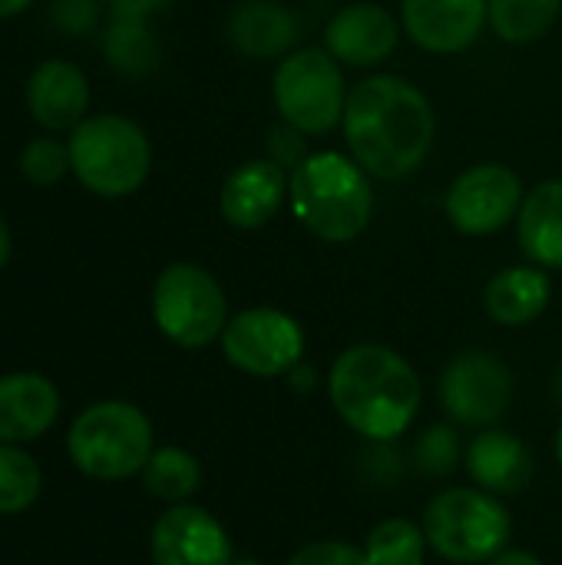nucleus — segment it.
<instances>
[{"label": "nucleus", "mask_w": 562, "mask_h": 565, "mask_svg": "<svg viewBox=\"0 0 562 565\" xmlns=\"http://www.w3.org/2000/svg\"><path fill=\"white\" fill-rule=\"evenodd\" d=\"M73 463L96 480H123L139 473L152 457V427L146 414L123 401L86 407L70 430Z\"/></svg>", "instance_id": "obj_5"}, {"label": "nucleus", "mask_w": 562, "mask_h": 565, "mask_svg": "<svg viewBox=\"0 0 562 565\" xmlns=\"http://www.w3.org/2000/svg\"><path fill=\"white\" fill-rule=\"evenodd\" d=\"M556 457H560V463H562V424H560V434H556Z\"/></svg>", "instance_id": "obj_36"}, {"label": "nucleus", "mask_w": 562, "mask_h": 565, "mask_svg": "<svg viewBox=\"0 0 562 565\" xmlns=\"http://www.w3.org/2000/svg\"><path fill=\"white\" fill-rule=\"evenodd\" d=\"M298 129H291L288 122L282 126V129H275L272 132V159L275 162H291V166H298L301 159H305V149H301V142H298V136H295Z\"/></svg>", "instance_id": "obj_31"}, {"label": "nucleus", "mask_w": 562, "mask_h": 565, "mask_svg": "<svg viewBox=\"0 0 562 565\" xmlns=\"http://www.w3.org/2000/svg\"><path fill=\"white\" fill-rule=\"evenodd\" d=\"M60 414L56 387L40 374L0 377V444L40 437Z\"/></svg>", "instance_id": "obj_17"}, {"label": "nucleus", "mask_w": 562, "mask_h": 565, "mask_svg": "<svg viewBox=\"0 0 562 565\" xmlns=\"http://www.w3.org/2000/svg\"><path fill=\"white\" fill-rule=\"evenodd\" d=\"M20 169L33 185H56L70 166V146L56 142L53 136H40L33 142H26L23 156H20Z\"/></svg>", "instance_id": "obj_27"}, {"label": "nucleus", "mask_w": 562, "mask_h": 565, "mask_svg": "<svg viewBox=\"0 0 562 565\" xmlns=\"http://www.w3.org/2000/svg\"><path fill=\"white\" fill-rule=\"evenodd\" d=\"M93 17H96V10H93L89 0H60L56 3V23H63L73 33L89 30L93 26Z\"/></svg>", "instance_id": "obj_30"}, {"label": "nucleus", "mask_w": 562, "mask_h": 565, "mask_svg": "<svg viewBox=\"0 0 562 565\" xmlns=\"http://www.w3.org/2000/svg\"><path fill=\"white\" fill-rule=\"evenodd\" d=\"M328 394L338 417L378 444L401 437L421 411L417 371L381 344L348 348L328 374Z\"/></svg>", "instance_id": "obj_2"}, {"label": "nucleus", "mask_w": 562, "mask_h": 565, "mask_svg": "<svg viewBox=\"0 0 562 565\" xmlns=\"http://www.w3.org/2000/svg\"><path fill=\"white\" fill-rule=\"evenodd\" d=\"M109 3H113V13H123V17H146L166 7V0H109Z\"/></svg>", "instance_id": "obj_32"}, {"label": "nucleus", "mask_w": 562, "mask_h": 565, "mask_svg": "<svg viewBox=\"0 0 562 565\" xmlns=\"http://www.w3.org/2000/svg\"><path fill=\"white\" fill-rule=\"evenodd\" d=\"M457 454H460V447H457V437H454L450 427H431V430L417 440V447H414L417 467H421L424 473H431V477L450 473V470L457 467Z\"/></svg>", "instance_id": "obj_28"}, {"label": "nucleus", "mask_w": 562, "mask_h": 565, "mask_svg": "<svg viewBox=\"0 0 562 565\" xmlns=\"http://www.w3.org/2000/svg\"><path fill=\"white\" fill-rule=\"evenodd\" d=\"M295 218L321 242H354L374 212L368 172L341 152H308L288 175Z\"/></svg>", "instance_id": "obj_3"}, {"label": "nucleus", "mask_w": 562, "mask_h": 565, "mask_svg": "<svg viewBox=\"0 0 562 565\" xmlns=\"http://www.w3.org/2000/svg\"><path fill=\"white\" fill-rule=\"evenodd\" d=\"M487 23V0H404V30L427 53L467 50Z\"/></svg>", "instance_id": "obj_13"}, {"label": "nucleus", "mask_w": 562, "mask_h": 565, "mask_svg": "<svg viewBox=\"0 0 562 565\" xmlns=\"http://www.w3.org/2000/svg\"><path fill=\"white\" fill-rule=\"evenodd\" d=\"M427 533L411 520H388L371 530L364 556L371 565H424Z\"/></svg>", "instance_id": "obj_23"}, {"label": "nucleus", "mask_w": 562, "mask_h": 565, "mask_svg": "<svg viewBox=\"0 0 562 565\" xmlns=\"http://www.w3.org/2000/svg\"><path fill=\"white\" fill-rule=\"evenodd\" d=\"M232 565H262V563H255V559H238V563H232Z\"/></svg>", "instance_id": "obj_37"}, {"label": "nucleus", "mask_w": 562, "mask_h": 565, "mask_svg": "<svg viewBox=\"0 0 562 565\" xmlns=\"http://www.w3.org/2000/svg\"><path fill=\"white\" fill-rule=\"evenodd\" d=\"M142 477H146L149 493H156L162 500H185L199 490L202 470L192 454H185L179 447H166L149 457V463L142 467Z\"/></svg>", "instance_id": "obj_24"}, {"label": "nucleus", "mask_w": 562, "mask_h": 565, "mask_svg": "<svg viewBox=\"0 0 562 565\" xmlns=\"http://www.w3.org/2000/svg\"><path fill=\"white\" fill-rule=\"evenodd\" d=\"M152 318L179 348H205L222 338L229 305L219 281L199 265H169L152 288Z\"/></svg>", "instance_id": "obj_8"}, {"label": "nucleus", "mask_w": 562, "mask_h": 565, "mask_svg": "<svg viewBox=\"0 0 562 565\" xmlns=\"http://www.w3.org/2000/svg\"><path fill=\"white\" fill-rule=\"evenodd\" d=\"M288 195L285 166L275 159H252L242 162L222 185L219 209L222 218L235 228H262L272 222Z\"/></svg>", "instance_id": "obj_15"}, {"label": "nucleus", "mask_w": 562, "mask_h": 565, "mask_svg": "<svg viewBox=\"0 0 562 565\" xmlns=\"http://www.w3.org/2000/svg\"><path fill=\"white\" fill-rule=\"evenodd\" d=\"M26 106L43 129H76L89 106V83L79 66L66 60H46L26 83Z\"/></svg>", "instance_id": "obj_16"}, {"label": "nucleus", "mask_w": 562, "mask_h": 565, "mask_svg": "<svg viewBox=\"0 0 562 565\" xmlns=\"http://www.w3.org/2000/svg\"><path fill=\"white\" fill-rule=\"evenodd\" d=\"M523 205V182L513 169L500 162H484L467 169L447 192L444 212L464 235H494Z\"/></svg>", "instance_id": "obj_10"}, {"label": "nucleus", "mask_w": 562, "mask_h": 565, "mask_svg": "<svg viewBox=\"0 0 562 565\" xmlns=\"http://www.w3.org/2000/svg\"><path fill=\"white\" fill-rule=\"evenodd\" d=\"M444 411L464 427L497 424L513 401V377L503 361L484 351L460 354L441 377Z\"/></svg>", "instance_id": "obj_11"}, {"label": "nucleus", "mask_w": 562, "mask_h": 565, "mask_svg": "<svg viewBox=\"0 0 562 565\" xmlns=\"http://www.w3.org/2000/svg\"><path fill=\"white\" fill-rule=\"evenodd\" d=\"M397 20L381 3H351L325 30V50L348 66H378L397 46Z\"/></svg>", "instance_id": "obj_14"}, {"label": "nucleus", "mask_w": 562, "mask_h": 565, "mask_svg": "<svg viewBox=\"0 0 562 565\" xmlns=\"http://www.w3.org/2000/svg\"><path fill=\"white\" fill-rule=\"evenodd\" d=\"M229 40L245 56L268 60V56H282V53L291 50V43L298 40V23L282 3L248 0L232 13Z\"/></svg>", "instance_id": "obj_20"}, {"label": "nucleus", "mask_w": 562, "mask_h": 565, "mask_svg": "<svg viewBox=\"0 0 562 565\" xmlns=\"http://www.w3.org/2000/svg\"><path fill=\"white\" fill-rule=\"evenodd\" d=\"M272 93L282 119L305 136H325L344 119V76L328 50L308 46L288 53L275 70Z\"/></svg>", "instance_id": "obj_7"}, {"label": "nucleus", "mask_w": 562, "mask_h": 565, "mask_svg": "<svg viewBox=\"0 0 562 565\" xmlns=\"http://www.w3.org/2000/svg\"><path fill=\"white\" fill-rule=\"evenodd\" d=\"M494 565H543L533 553H523V550H507V553H500Z\"/></svg>", "instance_id": "obj_33"}, {"label": "nucleus", "mask_w": 562, "mask_h": 565, "mask_svg": "<svg viewBox=\"0 0 562 565\" xmlns=\"http://www.w3.org/2000/svg\"><path fill=\"white\" fill-rule=\"evenodd\" d=\"M222 351L229 364L252 377H278L301 364L305 334L298 321L278 308H248L225 324Z\"/></svg>", "instance_id": "obj_9"}, {"label": "nucleus", "mask_w": 562, "mask_h": 565, "mask_svg": "<svg viewBox=\"0 0 562 565\" xmlns=\"http://www.w3.org/2000/svg\"><path fill=\"white\" fill-rule=\"evenodd\" d=\"M562 0H487V20L507 43H533L560 17Z\"/></svg>", "instance_id": "obj_22"}, {"label": "nucleus", "mask_w": 562, "mask_h": 565, "mask_svg": "<svg viewBox=\"0 0 562 565\" xmlns=\"http://www.w3.org/2000/svg\"><path fill=\"white\" fill-rule=\"evenodd\" d=\"M288 565H371L368 563V556H364V550H354V546H348V543H335V540H328V543H311V546H305V550H298Z\"/></svg>", "instance_id": "obj_29"}, {"label": "nucleus", "mask_w": 562, "mask_h": 565, "mask_svg": "<svg viewBox=\"0 0 562 565\" xmlns=\"http://www.w3.org/2000/svg\"><path fill=\"white\" fill-rule=\"evenodd\" d=\"M40 497V467L30 454L0 444V513H23Z\"/></svg>", "instance_id": "obj_25"}, {"label": "nucleus", "mask_w": 562, "mask_h": 565, "mask_svg": "<svg viewBox=\"0 0 562 565\" xmlns=\"http://www.w3.org/2000/svg\"><path fill=\"white\" fill-rule=\"evenodd\" d=\"M341 129L354 162L368 175L404 179L431 152L434 109L414 83L371 76L348 93Z\"/></svg>", "instance_id": "obj_1"}, {"label": "nucleus", "mask_w": 562, "mask_h": 565, "mask_svg": "<svg viewBox=\"0 0 562 565\" xmlns=\"http://www.w3.org/2000/svg\"><path fill=\"white\" fill-rule=\"evenodd\" d=\"M550 278L533 268V265H517V268H503L500 275L490 278L487 285V311L497 324H530L537 321L547 305H550Z\"/></svg>", "instance_id": "obj_21"}, {"label": "nucleus", "mask_w": 562, "mask_h": 565, "mask_svg": "<svg viewBox=\"0 0 562 565\" xmlns=\"http://www.w3.org/2000/svg\"><path fill=\"white\" fill-rule=\"evenodd\" d=\"M70 166L89 192L119 199L146 182L152 146L132 119L93 116L70 132Z\"/></svg>", "instance_id": "obj_4"}, {"label": "nucleus", "mask_w": 562, "mask_h": 565, "mask_svg": "<svg viewBox=\"0 0 562 565\" xmlns=\"http://www.w3.org/2000/svg\"><path fill=\"white\" fill-rule=\"evenodd\" d=\"M517 225L530 262L543 268H562V179H547L530 195H523Z\"/></svg>", "instance_id": "obj_19"}, {"label": "nucleus", "mask_w": 562, "mask_h": 565, "mask_svg": "<svg viewBox=\"0 0 562 565\" xmlns=\"http://www.w3.org/2000/svg\"><path fill=\"white\" fill-rule=\"evenodd\" d=\"M10 248H13V242H10V228H7V222H3V215H0V268L10 262Z\"/></svg>", "instance_id": "obj_34"}, {"label": "nucleus", "mask_w": 562, "mask_h": 565, "mask_svg": "<svg viewBox=\"0 0 562 565\" xmlns=\"http://www.w3.org/2000/svg\"><path fill=\"white\" fill-rule=\"evenodd\" d=\"M146 17H113V26L106 33V56L116 70L126 73H142L152 66L156 60V43L149 36V30L142 26Z\"/></svg>", "instance_id": "obj_26"}, {"label": "nucleus", "mask_w": 562, "mask_h": 565, "mask_svg": "<svg viewBox=\"0 0 562 565\" xmlns=\"http://www.w3.org/2000/svg\"><path fill=\"white\" fill-rule=\"evenodd\" d=\"M156 565H232V543L215 516L199 507H172L152 530Z\"/></svg>", "instance_id": "obj_12"}, {"label": "nucleus", "mask_w": 562, "mask_h": 565, "mask_svg": "<svg viewBox=\"0 0 562 565\" xmlns=\"http://www.w3.org/2000/svg\"><path fill=\"white\" fill-rule=\"evenodd\" d=\"M26 7H30V0H0V17H13Z\"/></svg>", "instance_id": "obj_35"}, {"label": "nucleus", "mask_w": 562, "mask_h": 565, "mask_svg": "<svg viewBox=\"0 0 562 565\" xmlns=\"http://www.w3.org/2000/svg\"><path fill=\"white\" fill-rule=\"evenodd\" d=\"M467 470L487 493H520L533 480V457L520 437L487 430L470 444Z\"/></svg>", "instance_id": "obj_18"}, {"label": "nucleus", "mask_w": 562, "mask_h": 565, "mask_svg": "<svg viewBox=\"0 0 562 565\" xmlns=\"http://www.w3.org/2000/svg\"><path fill=\"white\" fill-rule=\"evenodd\" d=\"M510 513L487 490H444L424 513V533L434 553L450 563H487L510 540Z\"/></svg>", "instance_id": "obj_6"}]
</instances>
